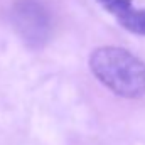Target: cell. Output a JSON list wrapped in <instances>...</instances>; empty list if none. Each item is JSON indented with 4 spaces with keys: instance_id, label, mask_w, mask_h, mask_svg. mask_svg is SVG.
<instances>
[{
    "instance_id": "obj_1",
    "label": "cell",
    "mask_w": 145,
    "mask_h": 145,
    "mask_svg": "<svg viewBox=\"0 0 145 145\" xmlns=\"http://www.w3.org/2000/svg\"><path fill=\"white\" fill-rule=\"evenodd\" d=\"M89 69L118 96H145V63L123 47L103 46L95 49L89 56Z\"/></svg>"
},
{
    "instance_id": "obj_2",
    "label": "cell",
    "mask_w": 145,
    "mask_h": 145,
    "mask_svg": "<svg viewBox=\"0 0 145 145\" xmlns=\"http://www.w3.org/2000/svg\"><path fill=\"white\" fill-rule=\"evenodd\" d=\"M12 22L24 42L32 47H40L49 39V14L36 0H19L12 10Z\"/></svg>"
},
{
    "instance_id": "obj_3",
    "label": "cell",
    "mask_w": 145,
    "mask_h": 145,
    "mask_svg": "<svg viewBox=\"0 0 145 145\" xmlns=\"http://www.w3.org/2000/svg\"><path fill=\"white\" fill-rule=\"evenodd\" d=\"M105 10L116 17L120 25L132 34L145 36V8H135L132 0H98Z\"/></svg>"
}]
</instances>
